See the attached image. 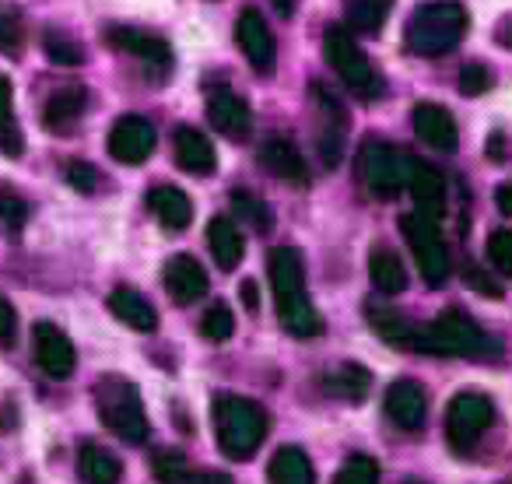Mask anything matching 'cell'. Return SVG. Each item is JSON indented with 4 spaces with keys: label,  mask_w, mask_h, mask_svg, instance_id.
I'll return each mask as SVG.
<instances>
[{
    "label": "cell",
    "mask_w": 512,
    "mask_h": 484,
    "mask_svg": "<svg viewBox=\"0 0 512 484\" xmlns=\"http://www.w3.org/2000/svg\"><path fill=\"white\" fill-rule=\"evenodd\" d=\"M267 274H271L274 299H278V320L292 337H320L323 316L306 299V267L302 253L295 246H278L267 257Z\"/></svg>",
    "instance_id": "1"
},
{
    "label": "cell",
    "mask_w": 512,
    "mask_h": 484,
    "mask_svg": "<svg viewBox=\"0 0 512 484\" xmlns=\"http://www.w3.org/2000/svg\"><path fill=\"white\" fill-rule=\"evenodd\" d=\"M467 25L470 18L460 0H428V4H418L414 15L407 18L404 46L411 57H446L467 36Z\"/></svg>",
    "instance_id": "2"
},
{
    "label": "cell",
    "mask_w": 512,
    "mask_h": 484,
    "mask_svg": "<svg viewBox=\"0 0 512 484\" xmlns=\"http://www.w3.org/2000/svg\"><path fill=\"white\" fill-rule=\"evenodd\" d=\"M214 435H218V449L228 460H249L256 449L264 446L267 432H271V418L256 400L235 397V393H218L211 404Z\"/></svg>",
    "instance_id": "3"
},
{
    "label": "cell",
    "mask_w": 512,
    "mask_h": 484,
    "mask_svg": "<svg viewBox=\"0 0 512 484\" xmlns=\"http://www.w3.org/2000/svg\"><path fill=\"white\" fill-rule=\"evenodd\" d=\"M414 351L453 355V358H498L502 355V341L484 334L460 309H446L442 316H435V323L418 330V348Z\"/></svg>",
    "instance_id": "4"
},
{
    "label": "cell",
    "mask_w": 512,
    "mask_h": 484,
    "mask_svg": "<svg viewBox=\"0 0 512 484\" xmlns=\"http://www.w3.org/2000/svg\"><path fill=\"white\" fill-rule=\"evenodd\" d=\"M95 407H99V418L109 432H116L123 442H144L151 432L148 414H144V400L130 379L120 376H102L95 386Z\"/></svg>",
    "instance_id": "5"
},
{
    "label": "cell",
    "mask_w": 512,
    "mask_h": 484,
    "mask_svg": "<svg viewBox=\"0 0 512 484\" xmlns=\"http://www.w3.org/2000/svg\"><path fill=\"white\" fill-rule=\"evenodd\" d=\"M411 165H414V158L407 155V151L393 148V144H386V141H376V137L365 141L355 158L358 183H362L372 197H383V200L397 197V193L404 190L407 179H411Z\"/></svg>",
    "instance_id": "6"
},
{
    "label": "cell",
    "mask_w": 512,
    "mask_h": 484,
    "mask_svg": "<svg viewBox=\"0 0 512 484\" xmlns=\"http://www.w3.org/2000/svg\"><path fill=\"white\" fill-rule=\"evenodd\" d=\"M323 53H327V64L341 74V81L358 95V99H379V95L386 92L383 74L358 53V46L348 29H341V25L327 29V36H323Z\"/></svg>",
    "instance_id": "7"
},
{
    "label": "cell",
    "mask_w": 512,
    "mask_h": 484,
    "mask_svg": "<svg viewBox=\"0 0 512 484\" xmlns=\"http://www.w3.org/2000/svg\"><path fill=\"white\" fill-rule=\"evenodd\" d=\"M400 232H404L407 246H411L414 264H418L425 285H432V288L446 285L453 267H449V250L439 235V225L421 218V214H404V218H400Z\"/></svg>",
    "instance_id": "8"
},
{
    "label": "cell",
    "mask_w": 512,
    "mask_h": 484,
    "mask_svg": "<svg viewBox=\"0 0 512 484\" xmlns=\"http://www.w3.org/2000/svg\"><path fill=\"white\" fill-rule=\"evenodd\" d=\"M491 425H495V404H491V397L474 393V390H463L449 400L446 435H449V446H453L456 453H470V446H474Z\"/></svg>",
    "instance_id": "9"
},
{
    "label": "cell",
    "mask_w": 512,
    "mask_h": 484,
    "mask_svg": "<svg viewBox=\"0 0 512 484\" xmlns=\"http://www.w3.org/2000/svg\"><path fill=\"white\" fill-rule=\"evenodd\" d=\"M313 95V109H316V148H320V158L327 169H334L341 162V151H344V134H348V113L344 106L337 102V95L330 92L327 85L316 81L309 88Z\"/></svg>",
    "instance_id": "10"
},
{
    "label": "cell",
    "mask_w": 512,
    "mask_h": 484,
    "mask_svg": "<svg viewBox=\"0 0 512 484\" xmlns=\"http://www.w3.org/2000/svg\"><path fill=\"white\" fill-rule=\"evenodd\" d=\"M235 39H239V50L246 53V60L253 64V71L274 74L278 64V43H274L271 25L264 22V15L256 8H246L235 22Z\"/></svg>",
    "instance_id": "11"
},
{
    "label": "cell",
    "mask_w": 512,
    "mask_h": 484,
    "mask_svg": "<svg viewBox=\"0 0 512 484\" xmlns=\"http://www.w3.org/2000/svg\"><path fill=\"white\" fill-rule=\"evenodd\" d=\"M32 351H36V365L50 379H67L78 365V351H74L71 337L60 327H53L50 320L32 327Z\"/></svg>",
    "instance_id": "12"
},
{
    "label": "cell",
    "mask_w": 512,
    "mask_h": 484,
    "mask_svg": "<svg viewBox=\"0 0 512 484\" xmlns=\"http://www.w3.org/2000/svg\"><path fill=\"white\" fill-rule=\"evenodd\" d=\"M158 137L144 116H120L109 130V155L123 165H141L151 158Z\"/></svg>",
    "instance_id": "13"
},
{
    "label": "cell",
    "mask_w": 512,
    "mask_h": 484,
    "mask_svg": "<svg viewBox=\"0 0 512 484\" xmlns=\"http://www.w3.org/2000/svg\"><path fill=\"white\" fill-rule=\"evenodd\" d=\"M383 407H386V418L397 428H404V432H418L428 418V397L414 379H397L386 390Z\"/></svg>",
    "instance_id": "14"
},
{
    "label": "cell",
    "mask_w": 512,
    "mask_h": 484,
    "mask_svg": "<svg viewBox=\"0 0 512 484\" xmlns=\"http://www.w3.org/2000/svg\"><path fill=\"white\" fill-rule=\"evenodd\" d=\"M407 186H411L414 207H418L414 214H421V218H428V221L439 225V218L446 214V176H442L435 165L414 162Z\"/></svg>",
    "instance_id": "15"
},
{
    "label": "cell",
    "mask_w": 512,
    "mask_h": 484,
    "mask_svg": "<svg viewBox=\"0 0 512 484\" xmlns=\"http://www.w3.org/2000/svg\"><path fill=\"white\" fill-rule=\"evenodd\" d=\"M414 134L435 151H456V144H460L453 113L439 102H418L414 106Z\"/></svg>",
    "instance_id": "16"
},
{
    "label": "cell",
    "mask_w": 512,
    "mask_h": 484,
    "mask_svg": "<svg viewBox=\"0 0 512 484\" xmlns=\"http://www.w3.org/2000/svg\"><path fill=\"white\" fill-rule=\"evenodd\" d=\"M106 43L116 46L120 53H130L134 60L141 64L155 67L158 74L169 71L172 67V50L165 39L148 36V32H137V29H106Z\"/></svg>",
    "instance_id": "17"
},
{
    "label": "cell",
    "mask_w": 512,
    "mask_h": 484,
    "mask_svg": "<svg viewBox=\"0 0 512 484\" xmlns=\"http://www.w3.org/2000/svg\"><path fill=\"white\" fill-rule=\"evenodd\" d=\"M207 120L218 134L225 137H246L249 123H253V113H249L246 99H239L228 88H211L207 92Z\"/></svg>",
    "instance_id": "18"
},
{
    "label": "cell",
    "mask_w": 512,
    "mask_h": 484,
    "mask_svg": "<svg viewBox=\"0 0 512 484\" xmlns=\"http://www.w3.org/2000/svg\"><path fill=\"white\" fill-rule=\"evenodd\" d=\"M165 288H169L172 302L193 306V302L207 295V271L193 257L179 253V257H172L169 264H165Z\"/></svg>",
    "instance_id": "19"
},
{
    "label": "cell",
    "mask_w": 512,
    "mask_h": 484,
    "mask_svg": "<svg viewBox=\"0 0 512 484\" xmlns=\"http://www.w3.org/2000/svg\"><path fill=\"white\" fill-rule=\"evenodd\" d=\"M85 109H88L85 85H67L50 95V102H46V109H43V127L50 130V134H67V130L78 127Z\"/></svg>",
    "instance_id": "20"
},
{
    "label": "cell",
    "mask_w": 512,
    "mask_h": 484,
    "mask_svg": "<svg viewBox=\"0 0 512 484\" xmlns=\"http://www.w3.org/2000/svg\"><path fill=\"white\" fill-rule=\"evenodd\" d=\"M260 162L267 165L271 176L285 179V183H292V186L309 183L306 158H302L299 148H295L292 141H285V137H271V141H264V148H260Z\"/></svg>",
    "instance_id": "21"
},
{
    "label": "cell",
    "mask_w": 512,
    "mask_h": 484,
    "mask_svg": "<svg viewBox=\"0 0 512 484\" xmlns=\"http://www.w3.org/2000/svg\"><path fill=\"white\" fill-rule=\"evenodd\" d=\"M176 162H179V169L190 172V176H211V172L218 169L214 144L193 127L176 130Z\"/></svg>",
    "instance_id": "22"
},
{
    "label": "cell",
    "mask_w": 512,
    "mask_h": 484,
    "mask_svg": "<svg viewBox=\"0 0 512 484\" xmlns=\"http://www.w3.org/2000/svg\"><path fill=\"white\" fill-rule=\"evenodd\" d=\"M109 313L120 323H127L130 330H137V334H155L158 330V313L134 288H113L109 292Z\"/></svg>",
    "instance_id": "23"
},
{
    "label": "cell",
    "mask_w": 512,
    "mask_h": 484,
    "mask_svg": "<svg viewBox=\"0 0 512 484\" xmlns=\"http://www.w3.org/2000/svg\"><path fill=\"white\" fill-rule=\"evenodd\" d=\"M207 246H211V257L221 271H235V267L242 264V253H246L242 232L235 228V221L225 218V214L211 218V225H207Z\"/></svg>",
    "instance_id": "24"
},
{
    "label": "cell",
    "mask_w": 512,
    "mask_h": 484,
    "mask_svg": "<svg viewBox=\"0 0 512 484\" xmlns=\"http://www.w3.org/2000/svg\"><path fill=\"white\" fill-rule=\"evenodd\" d=\"M148 207H151V214L162 221V228H169V232H183L193 221V204L179 186H155V190L148 193Z\"/></svg>",
    "instance_id": "25"
},
{
    "label": "cell",
    "mask_w": 512,
    "mask_h": 484,
    "mask_svg": "<svg viewBox=\"0 0 512 484\" xmlns=\"http://www.w3.org/2000/svg\"><path fill=\"white\" fill-rule=\"evenodd\" d=\"M78 477L85 484H116L123 477V463L99 442L78 446Z\"/></svg>",
    "instance_id": "26"
},
{
    "label": "cell",
    "mask_w": 512,
    "mask_h": 484,
    "mask_svg": "<svg viewBox=\"0 0 512 484\" xmlns=\"http://www.w3.org/2000/svg\"><path fill=\"white\" fill-rule=\"evenodd\" d=\"M267 477H271V484H316L313 463H309L306 449L299 446H281L267 467Z\"/></svg>",
    "instance_id": "27"
},
{
    "label": "cell",
    "mask_w": 512,
    "mask_h": 484,
    "mask_svg": "<svg viewBox=\"0 0 512 484\" xmlns=\"http://www.w3.org/2000/svg\"><path fill=\"white\" fill-rule=\"evenodd\" d=\"M365 316H369V323L376 327V334L383 337L386 344H393V348H418V327L407 323L397 309L365 306Z\"/></svg>",
    "instance_id": "28"
},
{
    "label": "cell",
    "mask_w": 512,
    "mask_h": 484,
    "mask_svg": "<svg viewBox=\"0 0 512 484\" xmlns=\"http://www.w3.org/2000/svg\"><path fill=\"white\" fill-rule=\"evenodd\" d=\"M0 151L8 158L25 155V137H22V127H18V113H15V88H11L8 74H0Z\"/></svg>",
    "instance_id": "29"
},
{
    "label": "cell",
    "mask_w": 512,
    "mask_h": 484,
    "mask_svg": "<svg viewBox=\"0 0 512 484\" xmlns=\"http://www.w3.org/2000/svg\"><path fill=\"white\" fill-rule=\"evenodd\" d=\"M323 386H327L334 397L362 400L365 393H369V386H372V372L362 369V365H355V362H344V365H337V369H330L327 376H323Z\"/></svg>",
    "instance_id": "30"
},
{
    "label": "cell",
    "mask_w": 512,
    "mask_h": 484,
    "mask_svg": "<svg viewBox=\"0 0 512 484\" xmlns=\"http://www.w3.org/2000/svg\"><path fill=\"white\" fill-rule=\"evenodd\" d=\"M393 11V0H348V32L379 36Z\"/></svg>",
    "instance_id": "31"
},
{
    "label": "cell",
    "mask_w": 512,
    "mask_h": 484,
    "mask_svg": "<svg viewBox=\"0 0 512 484\" xmlns=\"http://www.w3.org/2000/svg\"><path fill=\"white\" fill-rule=\"evenodd\" d=\"M369 278L383 295H397V292H404V288H407L404 264H400V257H397V253H390V250L372 253V257H369Z\"/></svg>",
    "instance_id": "32"
},
{
    "label": "cell",
    "mask_w": 512,
    "mask_h": 484,
    "mask_svg": "<svg viewBox=\"0 0 512 484\" xmlns=\"http://www.w3.org/2000/svg\"><path fill=\"white\" fill-rule=\"evenodd\" d=\"M232 207H235V214H239L242 221H249V228H256V232L267 235L274 228V211H271V204H267V200L253 197V193H246V190H235L232 193Z\"/></svg>",
    "instance_id": "33"
},
{
    "label": "cell",
    "mask_w": 512,
    "mask_h": 484,
    "mask_svg": "<svg viewBox=\"0 0 512 484\" xmlns=\"http://www.w3.org/2000/svg\"><path fill=\"white\" fill-rule=\"evenodd\" d=\"M43 50H46V57H50L53 64H60V67H81V64H85V50H81L78 39H71L67 32L50 29L43 36Z\"/></svg>",
    "instance_id": "34"
},
{
    "label": "cell",
    "mask_w": 512,
    "mask_h": 484,
    "mask_svg": "<svg viewBox=\"0 0 512 484\" xmlns=\"http://www.w3.org/2000/svg\"><path fill=\"white\" fill-rule=\"evenodd\" d=\"M25 221H29V204L18 193L0 190V235L18 239L25 232Z\"/></svg>",
    "instance_id": "35"
},
{
    "label": "cell",
    "mask_w": 512,
    "mask_h": 484,
    "mask_svg": "<svg viewBox=\"0 0 512 484\" xmlns=\"http://www.w3.org/2000/svg\"><path fill=\"white\" fill-rule=\"evenodd\" d=\"M25 43V22L22 11L15 4H0V53H11L15 57Z\"/></svg>",
    "instance_id": "36"
},
{
    "label": "cell",
    "mask_w": 512,
    "mask_h": 484,
    "mask_svg": "<svg viewBox=\"0 0 512 484\" xmlns=\"http://www.w3.org/2000/svg\"><path fill=\"white\" fill-rule=\"evenodd\" d=\"M334 484H379V463L365 453H355L334 477Z\"/></svg>",
    "instance_id": "37"
},
{
    "label": "cell",
    "mask_w": 512,
    "mask_h": 484,
    "mask_svg": "<svg viewBox=\"0 0 512 484\" xmlns=\"http://www.w3.org/2000/svg\"><path fill=\"white\" fill-rule=\"evenodd\" d=\"M232 330H235V320H232V309L228 306H211L204 313V320H200V334L207 337V341H214V344H221V341H228L232 337Z\"/></svg>",
    "instance_id": "38"
},
{
    "label": "cell",
    "mask_w": 512,
    "mask_h": 484,
    "mask_svg": "<svg viewBox=\"0 0 512 484\" xmlns=\"http://www.w3.org/2000/svg\"><path fill=\"white\" fill-rule=\"evenodd\" d=\"M151 470H155L158 481L183 484L186 481V456L176 453V449H158L155 460H151Z\"/></svg>",
    "instance_id": "39"
},
{
    "label": "cell",
    "mask_w": 512,
    "mask_h": 484,
    "mask_svg": "<svg viewBox=\"0 0 512 484\" xmlns=\"http://www.w3.org/2000/svg\"><path fill=\"white\" fill-rule=\"evenodd\" d=\"M488 257H491V264L498 267V274L512 278V232L509 228H498V232L488 235Z\"/></svg>",
    "instance_id": "40"
},
{
    "label": "cell",
    "mask_w": 512,
    "mask_h": 484,
    "mask_svg": "<svg viewBox=\"0 0 512 484\" xmlns=\"http://www.w3.org/2000/svg\"><path fill=\"white\" fill-rule=\"evenodd\" d=\"M488 88H491V71L484 64H467L460 71V92L463 95L474 99V95H484Z\"/></svg>",
    "instance_id": "41"
},
{
    "label": "cell",
    "mask_w": 512,
    "mask_h": 484,
    "mask_svg": "<svg viewBox=\"0 0 512 484\" xmlns=\"http://www.w3.org/2000/svg\"><path fill=\"white\" fill-rule=\"evenodd\" d=\"M463 281H467L474 292L488 295V299H502V285H498V281H491L488 274L481 271V267H474V264L463 267Z\"/></svg>",
    "instance_id": "42"
},
{
    "label": "cell",
    "mask_w": 512,
    "mask_h": 484,
    "mask_svg": "<svg viewBox=\"0 0 512 484\" xmlns=\"http://www.w3.org/2000/svg\"><path fill=\"white\" fill-rule=\"evenodd\" d=\"M67 183H71L74 190H81V193H92L95 186H99V172H95L88 162H71V165H67Z\"/></svg>",
    "instance_id": "43"
},
{
    "label": "cell",
    "mask_w": 512,
    "mask_h": 484,
    "mask_svg": "<svg viewBox=\"0 0 512 484\" xmlns=\"http://www.w3.org/2000/svg\"><path fill=\"white\" fill-rule=\"evenodd\" d=\"M18 341V313L4 295H0V348H11Z\"/></svg>",
    "instance_id": "44"
},
{
    "label": "cell",
    "mask_w": 512,
    "mask_h": 484,
    "mask_svg": "<svg viewBox=\"0 0 512 484\" xmlns=\"http://www.w3.org/2000/svg\"><path fill=\"white\" fill-rule=\"evenodd\" d=\"M183 484H235L228 474H218V470H200V474H186Z\"/></svg>",
    "instance_id": "45"
},
{
    "label": "cell",
    "mask_w": 512,
    "mask_h": 484,
    "mask_svg": "<svg viewBox=\"0 0 512 484\" xmlns=\"http://www.w3.org/2000/svg\"><path fill=\"white\" fill-rule=\"evenodd\" d=\"M242 306L249 309V313H256L260 309V288H256V281H242Z\"/></svg>",
    "instance_id": "46"
},
{
    "label": "cell",
    "mask_w": 512,
    "mask_h": 484,
    "mask_svg": "<svg viewBox=\"0 0 512 484\" xmlns=\"http://www.w3.org/2000/svg\"><path fill=\"white\" fill-rule=\"evenodd\" d=\"M495 204H498V211L505 214V218H512V183H502L495 190Z\"/></svg>",
    "instance_id": "47"
},
{
    "label": "cell",
    "mask_w": 512,
    "mask_h": 484,
    "mask_svg": "<svg viewBox=\"0 0 512 484\" xmlns=\"http://www.w3.org/2000/svg\"><path fill=\"white\" fill-rule=\"evenodd\" d=\"M495 43H498V46H505V50H512V15L498 22V29H495Z\"/></svg>",
    "instance_id": "48"
},
{
    "label": "cell",
    "mask_w": 512,
    "mask_h": 484,
    "mask_svg": "<svg viewBox=\"0 0 512 484\" xmlns=\"http://www.w3.org/2000/svg\"><path fill=\"white\" fill-rule=\"evenodd\" d=\"M274 4V11H278L281 18H292L295 15V4H299V0H271Z\"/></svg>",
    "instance_id": "49"
},
{
    "label": "cell",
    "mask_w": 512,
    "mask_h": 484,
    "mask_svg": "<svg viewBox=\"0 0 512 484\" xmlns=\"http://www.w3.org/2000/svg\"><path fill=\"white\" fill-rule=\"evenodd\" d=\"M411 484H414V481H411Z\"/></svg>",
    "instance_id": "50"
}]
</instances>
